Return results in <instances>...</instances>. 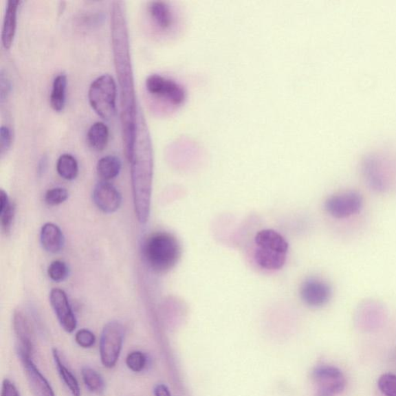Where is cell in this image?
Returning a JSON list of instances; mask_svg holds the SVG:
<instances>
[{
	"label": "cell",
	"instance_id": "6da1fadb",
	"mask_svg": "<svg viewBox=\"0 0 396 396\" xmlns=\"http://www.w3.org/2000/svg\"><path fill=\"white\" fill-rule=\"evenodd\" d=\"M142 256L148 268L157 274L171 270L181 256V246L177 239L168 232L153 233L144 241Z\"/></svg>",
	"mask_w": 396,
	"mask_h": 396
},
{
	"label": "cell",
	"instance_id": "7a4b0ae2",
	"mask_svg": "<svg viewBox=\"0 0 396 396\" xmlns=\"http://www.w3.org/2000/svg\"><path fill=\"white\" fill-rule=\"evenodd\" d=\"M116 84L109 74H103L96 78L91 83L89 91L91 107L105 120H111L116 114Z\"/></svg>",
	"mask_w": 396,
	"mask_h": 396
},
{
	"label": "cell",
	"instance_id": "3957f363",
	"mask_svg": "<svg viewBox=\"0 0 396 396\" xmlns=\"http://www.w3.org/2000/svg\"><path fill=\"white\" fill-rule=\"evenodd\" d=\"M124 334L125 331L120 322L110 321L103 327L99 343V353L104 368H113L119 361Z\"/></svg>",
	"mask_w": 396,
	"mask_h": 396
},
{
	"label": "cell",
	"instance_id": "277c9868",
	"mask_svg": "<svg viewBox=\"0 0 396 396\" xmlns=\"http://www.w3.org/2000/svg\"><path fill=\"white\" fill-rule=\"evenodd\" d=\"M363 203V197L358 192L344 191L327 198L325 209L333 218L343 219L360 212Z\"/></svg>",
	"mask_w": 396,
	"mask_h": 396
},
{
	"label": "cell",
	"instance_id": "5b68a950",
	"mask_svg": "<svg viewBox=\"0 0 396 396\" xmlns=\"http://www.w3.org/2000/svg\"><path fill=\"white\" fill-rule=\"evenodd\" d=\"M313 379L318 386L319 396H336L346 388V379L342 370L331 365H321L313 371Z\"/></svg>",
	"mask_w": 396,
	"mask_h": 396
},
{
	"label": "cell",
	"instance_id": "8992f818",
	"mask_svg": "<svg viewBox=\"0 0 396 396\" xmlns=\"http://www.w3.org/2000/svg\"><path fill=\"white\" fill-rule=\"evenodd\" d=\"M146 89L151 95L165 99L173 105L182 104L187 93L183 87L170 78L152 74L146 80Z\"/></svg>",
	"mask_w": 396,
	"mask_h": 396
},
{
	"label": "cell",
	"instance_id": "52a82bcc",
	"mask_svg": "<svg viewBox=\"0 0 396 396\" xmlns=\"http://www.w3.org/2000/svg\"><path fill=\"white\" fill-rule=\"evenodd\" d=\"M50 302L62 328L73 333L77 327V320L63 289L54 288L50 293Z\"/></svg>",
	"mask_w": 396,
	"mask_h": 396
},
{
	"label": "cell",
	"instance_id": "ba28073f",
	"mask_svg": "<svg viewBox=\"0 0 396 396\" xmlns=\"http://www.w3.org/2000/svg\"><path fill=\"white\" fill-rule=\"evenodd\" d=\"M27 379L34 396H56L51 384L47 380L32 360V357L18 352Z\"/></svg>",
	"mask_w": 396,
	"mask_h": 396
},
{
	"label": "cell",
	"instance_id": "9c48e42d",
	"mask_svg": "<svg viewBox=\"0 0 396 396\" xmlns=\"http://www.w3.org/2000/svg\"><path fill=\"white\" fill-rule=\"evenodd\" d=\"M300 295L308 306L320 307L329 302L332 291L327 283L318 278H311L302 283Z\"/></svg>",
	"mask_w": 396,
	"mask_h": 396
},
{
	"label": "cell",
	"instance_id": "30bf717a",
	"mask_svg": "<svg viewBox=\"0 0 396 396\" xmlns=\"http://www.w3.org/2000/svg\"><path fill=\"white\" fill-rule=\"evenodd\" d=\"M92 199L102 212L111 214L116 212L122 204V195L114 185L108 182H98L93 190Z\"/></svg>",
	"mask_w": 396,
	"mask_h": 396
},
{
	"label": "cell",
	"instance_id": "8fae6325",
	"mask_svg": "<svg viewBox=\"0 0 396 396\" xmlns=\"http://www.w3.org/2000/svg\"><path fill=\"white\" fill-rule=\"evenodd\" d=\"M14 330L19 342L18 352L32 357L35 348L34 327L27 315L19 309L14 314Z\"/></svg>",
	"mask_w": 396,
	"mask_h": 396
},
{
	"label": "cell",
	"instance_id": "7c38bea8",
	"mask_svg": "<svg viewBox=\"0 0 396 396\" xmlns=\"http://www.w3.org/2000/svg\"><path fill=\"white\" fill-rule=\"evenodd\" d=\"M41 243L43 249L47 252L58 253L64 249L65 235L58 226L48 222L41 228Z\"/></svg>",
	"mask_w": 396,
	"mask_h": 396
},
{
	"label": "cell",
	"instance_id": "4fadbf2b",
	"mask_svg": "<svg viewBox=\"0 0 396 396\" xmlns=\"http://www.w3.org/2000/svg\"><path fill=\"white\" fill-rule=\"evenodd\" d=\"M20 0H10L6 6V10L2 30V42L5 49L10 48L14 41L16 28L17 10Z\"/></svg>",
	"mask_w": 396,
	"mask_h": 396
},
{
	"label": "cell",
	"instance_id": "5bb4252c",
	"mask_svg": "<svg viewBox=\"0 0 396 396\" xmlns=\"http://www.w3.org/2000/svg\"><path fill=\"white\" fill-rule=\"evenodd\" d=\"M257 248L261 249L274 250L287 254L288 252V243L281 234L274 230H263L259 232L255 238Z\"/></svg>",
	"mask_w": 396,
	"mask_h": 396
},
{
	"label": "cell",
	"instance_id": "9a60e30c",
	"mask_svg": "<svg viewBox=\"0 0 396 396\" xmlns=\"http://www.w3.org/2000/svg\"><path fill=\"white\" fill-rule=\"evenodd\" d=\"M255 258L256 263L262 268L276 270L281 269L286 263L287 254L256 248Z\"/></svg>",
	"mask_w": 396,
	"mask_h": 396
},
{
	"label": "cell",
	"instance_id": "2e32d148",
	"mask_svg": "<svg viewBox=\"0 0 396 396\" xmlns=\"http://www.w3.org/2000/svg\"><path fill=\"white\" fill-rule=\"evenodd\" d=\"M52 355L60 379L63 380L72 395L73 396L82 395L76 377L73 375L69 368H67L63 360H62L60 352L57 349L54 348L52 349Z\"/></svg>",
	"mask_w": 396,
	"mask_h": 396
},
{
	"label": "cell",
	"instance_id": "e0dca14e",
	"mask_svg": "<svg viewBox=\"0 0 396 396\" xmlns=\"http://www.w3.org/2000/svg\"><path fill=\"white\" fill-rule=\"evenodd\" d=\"M152 20L160 29L166 30L171 27L173 15L170 6L165 2L154 1L148 6Z\"/></svg>",
	"mask_w": 396,
	"mask_h": 396
},
{
	"label": "cell",
	"instance_id": "ac0fdd59",
	"mask_svg": "<svg viewBox=\"0 0 396 396\" xmlns=\"http://www.w3.org/2000/svg\"><path fill=\"white\" fill-rule=\"evenodd\" d=\"M109 131L107 125L98 122L90 127L87 139L91 148L96 151H102L107 146Z\"/></svg>",
	"mask_w": 396,
	"mask_h": 396
},
{
	"label": "cell",
	"instance_id": "d6986e66",
	"mask_svg": "<svg viewBox=\"0 0 396 396\" xmlns=\"http://www.w3.org/2000/svg\"><path fill=\"white\" fill-rule=\"evenodd\" d=\"M121 168V160L116 156L102 157L98 160L96 167L98 177L102 181L108 182L120 175Z\"/></svg>",
	"mask_w": 396,
	"mask_h": 396
},
{
	"label": "cell",
	"instance_id": "ffe728a7",
	"mask_svg": "<svg viewBox=\"0 0 396 396\" xmlns=\"http://www.w3.org/2000/svg\"><path fill=\"white\" fill-rule=\"evenodd\" d=\"M14 216V204L10 200L8 194L1 190L0 192V221H1V226L4 232H10Z\"/></svg>",
	"mask_w": 396,
	"mask_h": 396
},
{
	"label": "cell",
	"instance_id": "44dd1931",
	"mask_svg": "<svg viewBox=\"0 0 396 396\" xmlns=\"http://www.w3.org/2000/svg\"><path fill=\"white\" fill-rule=\"evenodd\" d=\"M66 88L67 77L61 74L54 80L51 99H50L51 107L56 111H61L65 108Z\"/></svg>",
	"mask_w": 396,
	"mask_h": 396
},
{
	"label": "cell",
	"instance_id": "7402d4cb",
	"mask_svg": "<svg viewBox=\"0 0 396 396\" xmlns=\"http://www.w3.org/2000/svg\"><path fill=\"white\" fill-rule=\"evenodd\" d=\"M82 379L87 388L92 393L102 395L105 390V382L102 376L96 370L89 366L82 369Z\"/></svg>",
	"mask_w": 396,
	"mask_h": 396
},
{
	"label": "cell",
	"instance_id": "603a6c76",
	"mask_svg": "<svg viewBox=\"0 0 396 396\" xmlns=\"http://www.w3.org/2000/svg\"><path fill=\"white\" fill-rule=\"evenodd\" d=\"M57 171L58 175L67 181H72L78 175L77 160L71 154H63L58 160Z\"/></svg>",
	"mask_w": 396,
	"mask_h": 396
},
{
	"label": "cell",
	"instance_id": "cb8c5ba5",
	"mask_svg": "<svg viewBox=\"0 0 396 396\" xmlns=\"http://www.w3.org/2000/svg\"><path fill=\"white\" fill-rule=\"evenodd\" d=\"M47 274L54 282H62L69 275V269L67 264L61 260H54L48 266Z\"/></svg>",
	"mask_w": 396,
	"mask_h": 396
},
{
	"label": "cell",
	"instance_id": "d4e9b609",
	"mask_svg": "<svg viewBox=\"0 0 396 396\" xmlns=\"http://www.w3.org/2000/svg\"><path fill=\"white\" fill-rule=\"evenodd\" d=\"M147 358L144 352L134 351L130 352L126 359V364L129 370L139 373L146 366Z\"/></svg>",
	"mask_w": 396,
	"mask_h": 396
},
{
	"label": "cell",
	"instance_id": "484cf974",
	"mask_svg": "<svg viewBox=\"0 0 396 396\" xmlns=\"http://www.w3.org/2000/svg\"><path fill=\"white\" fill-rule=\"evenodd\" d=\"M377 387L384 395L396 396V375L383 374L377 380Z\"/></svg>",
	"mask_w": 396,
	"mask_h": 396
},
{
	"label": "cell",
	"instance_id": "4316f807",
	"mask_svg": "<svg viewBox=\"0 0 396 396\" xmlns=\"http://www.w3.org/2000/svg\"><path fill=\"white\" fill-rule=\"evenodd\" d=\"M68 198V192L62 188H55L48 190L45 197V201L49 206H57L64 203Z\"/></svg>",
	"mask_w": 396,
	"mask_h": 396
},
{
	"label": "cell",
	"instance_id": "83f0119b",
	"mask_svg": "<svg viewBox=\"0 0 396 396\" xmlns=\"http://www.w3.org/2000/svg\"><path fill=\"white\" fill-rule=\"evenodd\" d=\"M76 342L82 349H91L95 345V334L88 329H80L76 334Z\"/></svg>",
	"mask_w": 396,
	"mask_h": 396
},
{
	"label": "cell",
	"instance_id": "f1b7e54d",
	"mask_svg": "<svg viewBox=\"0 0 396 396\" xmlns=\"http://www.w3.org/2000/svg\"><path fill=\"white\" fill-rule=\"evenodd\" d=\"M12 145V133L8 126L0 129V153L2 156L8 153Z\"/></svg>",
	"mask_w": 396,
	"mask_h": 396
},
{
	"label": "cell",
	"instance_id": "f546056e",
	"mask_svg": "<svg viewBox=\"0 0 396 396\" xmlns=\"http://www.w3.org/2000/svg\"><path fill=\"white\" fill-rule=\"evenodd\" d=\"M1 396H21L18 390L10 380L6 379L3 382Z\"/></svg>",
	"mask_w": 396,
	"mask_h": 396
},
{
	"label": "cell",
	"instance_id": "4dcf8cb0",
	"mask_svg": "<svg viewBox=\"0 0 396 396\" xmlns=\"http://www.w3.org/2000/svg\"><path fill=\"white\" fill-rule=\"evenodd\" d=\"M155 396H171L169 388L164 384H159L153 390Z\"/></svg>",
	"mask_w": 396,
	"mask_h": 396
}]
</instances>
